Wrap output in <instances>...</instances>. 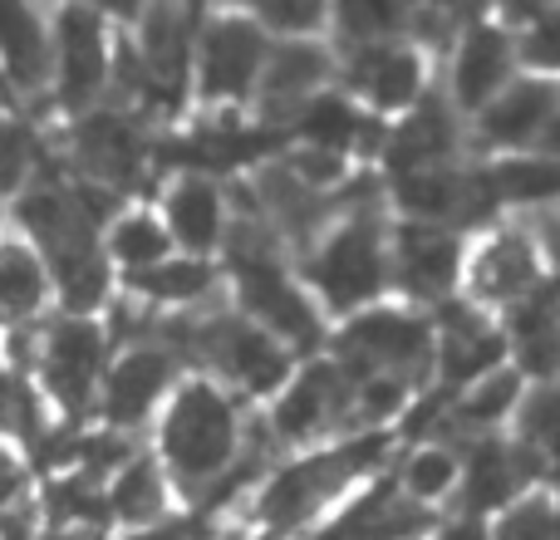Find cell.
Wrapping results in <instances>:
<instances>
[{
  "instance_id": "277c9868",
  "label": "cell",
  "mask_w": 560,
  "mask_h": 540,
  "mask_svg": "<svg viewBox=\"0 0 560 540\" xmlns=\"http://www.w3.org/2000/svg\"><path fill=\"white\" fill-rule=\"evenodd\" d=\"M433 315L408 305V300H374V305L345 315L339 329L329 334V354L354 378L398 374L413 388H423L433 378Z\"/></svg>"
},
{
  "instance_id": "9a60e30c",
  "label": "cell",
  "mask_w": 560,
  "mask_h": 540,
  "mask_svg": "<svg viewBox=\"0 0 560 540\" xmlns=\"http://www.w3.org/2000/svg\"><path fill=\"white\" fill-rule=\"evenodd\" d=\"M339 55L329 45V35H310V39H271V55H266L261 84L246 114L256 124H290L300 114V104L319 94V89L335 84Z\"/></svg>"
},
{
  "instance_id": "d4e9b609",
  "label": "cell",
  "mask_w": 560,
  "mask_h": 540,
  "mask_svg": "<svg viewBox=\"0 0 560 540\" xmlns=\"http://www.w3.org/2000/svg\"><path fill=\"white\" fill-rule=\"evenodd\" d=\"M413 0H329V45H374L408 30Z\"/></svg>"
},
{
  "instance_id": "52a82bcc",
  "label": "cell",
  "mask_w": 560,
  "mask_h": 540,
  "mask_svg": "<svg viewBox=\"0 0 560 540\" xmlns=\"http://www.w3.org/2000/svg\"><path fill=\"white\" fill-rule=\"evenodd\" d=\"M354 388L359 378L335 354H315L266 398V423L276 427L280 447H315L325 437H354Z\"/></svg>"
},
{
  "instance_id": "8992f818",
  "label": "cell",
  "mask_w": 560,
  "mask_h": 540,
  "mask_svg": "<svg viewBox=\"0 0 560 540\" xmlns=\"http://www.w3.org/2000/svg\"><path fill=\"white\" fill-rule=\"evenodd\" d=\"M266 55H271V35L256 20H246L242 10L212 0L192 49V98L212 114L252 108Z\"/></svg>"
},
{
  "instance_id": "2e32d148",
  "label": "cell",
  "mask_w": 560,
  "mask_h": 540,
  "mask_svg": "<svg viewBox=\"0 0 560 540\" xmlns=\"http://www.w3.org/2000/svg\"><path fill=\"white\" fill-rule=\"evenodd\" d=\"M556 108H560V79L522 69L492 104L467 118V148H477L482 157L536 148V138H541L546 118H551Z\"/></svg>"
},
{
  "instance_id": "ffe728a7",
  "label": "cell",
  "mask_w": 560,
  "mask_h": 540,
  "mask_svg": "<svg viewBox=\"0 0 560 540\" xmlns=\"http://www.w3.org/2000/svg\"><path fill=\"white\" fill-rule=\"evenodd\" d=\"M124 290L133 300H143V305L173 315V309H197V305L226 300V275H222V261H217V256L173 251V256H163V261H153L143 270H128Z\"/></svg>"
},
{
  "instance_id": "f35d334b",
  "label": "cell",
  "mask_w": 560,
  "mask_h": 540,
  "mask_svg": "<svg viewBox=\"0 0 560 540\" xmlns=\"http://www.w3.org/2000/svg\"><path fill=\"white\" fill-rule=\"evenodd\" d=\"M413 5H457V10H463L467 0H413Z\"/></svg>"
},
{
  "instance_id": "ba28073f",
  "label": "cell",
  "mask_w": 560,
  "mask_h": 540,
  "mask_svg": "<svg viewBox=\"0 0 560 540\" xmlns=\"http://www.w3.org/2000/svg\"><path fill=\"white\" fill-rule=\"evenodd\" d=\"M546 256L536 246V236L526 232L522 216L512 222H492L477 232V242L467 246V266H463V290L472 305L506 315V309L526 305L532 295L546 290Z\"/></svg>"
},
{
  "instance_id": "d6986e66",
  "label": "cell",
  "mask_w": 560,
  "mask_h": 540,
  "mask_svg": "<svg viewBox=\"0 0 560 540\" xmlns=\"http://www.w3.org/2000/svg\"><path fill=\"white\" fill-rule=\"evenodd\" d=\"M167 236H173L177 251L187 256H217L222 251L226 222H232V207H226V187L212 173H197V167H177L163 183V202H158Z\"/></svg>"
},
{
  "instance_id": "74e56055",
  "label": "cell",
  "mask_w": 560,
  "mask_h": 540,
  "mask_svg": "<svg viewBox=\"0 0 560 540\" xmlns=\"http://www.w3.org/2000/svg\"><path fill=\"white\" fill-rule=\"evenodd\" d=\"M536 153H551V157H560V108H556L551 118H546L541 138H536Z\"/></svg>"
},
{
  "instance_id": "4dcf8cb0",
  "label": "cell",
  "mask_w": 560,
  "mask_h": 540,
  "mask_svg": "<svg viewBox=\"0 0 560 540\" xmlns=\"http://www.w3.org/2000/svg\"><path fill=\"white\" fill-rule=\"evenodd\" d=\"M30 173H35V143H30V133L20 128V118H10L5 108H0V202L15 197L20 187L30 183Z\"/></svg>"
},
{
  "instance_id": "e575fe53",
  "label": "cell",
  "mask_w": 560,
  "mask_h": 540,
  "mask_svg": "<svg viewBox=\"0 0 560 540\" xmlns=\"http://www.w3.org/2000/svg\"><path fill=\"white\" fill-rule=\"evenodd\" d=\"M84 5H94L98 15H104V20H114V25L124 30V25H133V20H138V10H143V0H84Z\"/></svg>"
},
{
  "instance_id": "3957f363",
  "label": "cell",
  "mask_w": 560,
  "mask_h": 540,
  "mask_svg": "<svg viewBox=\"0 0 560 540\" xmlns=\"http://www.w3.org/2000/svg\"><path fill=\"white\" fill-rule=\"evenodd\" d=\"M384 453H388V433H359V437H339L335 447H319V453H305L295 462L276 467L256 486V521L276 536L300 531L319 512H329Z\"/></svg>"
},
{
  "instance_id": "4316f807",
  "label": "cell",
  "mask_w": 560,
  "mask_h": 540,
  "mask_svg": "<svg viewBox=\"0 0 560 540\" xmlns=\"http://www.w3.org/2000/svg\"><path fill=\"white\" fill-rule=\"evenodd\" d=\"M506 433H512L516 443L532 447V453L546 462V472L560 467V378L526 384V398H522V408H516Z\"/></svg>"
},
{
  "instance_id": "4fadbf2b",
  "label": "cell",
  "mask_w": 560,
  "mask_h": 540,
  "mask_svg": "<svg viewBox=\"0 0 560 540\" xmlns=\"http://www.w3.org/2000/svg\"><path fill=\"white\" fill-rule=\"evenodd\" d=\"M463 266H467V242L453 226L433 222H404L394 216V290L418 309H433L463 290Z\"/></svg>"
},
{
  "instance_id": "d6a6232c",
  "label": "cell",
  "mask_w": 560,
  "mask_h": 540,
  "mask_svg": "<svg viewBox=\"0 0 560 540\" xmlns=\"http://www.w3.org/2000/svg\"><path fill=\"white\" fill-rule=\"evenodd\" d=\"M522 222H526V232L536 236V246H541L546 266H551V270H560V202H546V207H536V212H526Z\"/></svg>"
},
{
  "instance_id": "5b68a950",
  "label": "cell",
  "mask_w": 560,
  "mask_h": 540,
  "mask_svg": "<svg viewBox=\"0 0 560 540\" xmlns=\"http://www.w3.org/2000/svg\"><path fill=\"white\" fill-rule=\"evenodd\" d=\"M114 359L108 329L98 315H65L39 319L35 344H30V364H35V384L65 418H89L98 408V388H104V368Z\"/></svg>"
},
{
  "instance_id": "cb8c5ba5",
  "label": "cell",
  "mask_w": 560,
  "mask_h": 540,
  "mask_svg": "<svg viewBox=\"0 0 560 540\" xmlns=\"http://www.w3.org/2000/svg\"><path fill=\"white\" fill-rule=\"evenodd\" d=\"M104 251L114 261V270L128 275V270H143V266L163 261V256H173L177 246L153 207H118L104 226Z\"/></svg>"
},
{
  "instance_id": "836d02e7",
  "label": "cell",
  "mask_w": 560,
  "mask_h": 540,
  "mask_svg": "<svg viewBox=\"0 0 560 540\" xmlns=\"http://www.w3.org/2000/svg\"><path fill=\"white\" fill-rule=\"evenodd\" d=\"M428 540H492V526L482 516H453V521H438Z\"/></svg>"
},
{
  "instance_id": "44dd1931",
  "label": "cell",
  "mask_w": 560,
  "mask_h": 540,
  "mask_svg": "<svg viewBox=\"0 0 560 540\" xmlns=\"http://www.w3.org/2000/svg\"><path fill=\"white\" fill-rule=\"evenodd\" d=\"M55 305V280L25 232L0 226V334L30 329Z\"/></svg>"
},
{
  "instance_id": "603a6c76",
  "label": "cell",
  "mask_w": 560,
  "mask_h": 540,
  "mask_svg": "<svg viewBox=\"0 0 560 540\" xmlns=\"http://www.w3.org/2000/svg\"><path fill=\"white\" fill-rule=\"evenodd\" d=\"M173 482H167L163 462L153 457V447L148 453H133L124 467H118L114 477H108V516H114L118 526H148L158 521V516L173 512Z\"/></svg>"
},
{
  "instance_id": "8d00e7d4",
  "label": "cell",
  "mask_w": 560,
  "mask_h": 540,
  "mask_svg": "<svg viewBox=\"0 0 560 540\" xmlns=\"http://www.w3.org/2000/svg\"><path fill=\"white\" fill-rule=\"evenodd\" d=\"M15 492H20V462L15 457H5V447H0V516L10 512Z\"/></svg>"
},
{
  "instance_id": "6da1fadb",
  "label": "cell",
  "mask_w": 560,
  "mask_h": 540,
  "mask_svg": "<svg viewBox=\"0 0 560 540\" xmlns=\"http://www.w3.org/2000/svg\"><path fill=\"white\" fill-rule=\"evenodd\" d=\"M388 266H394V212H388V192L374 177H359V183L349 177L339 216L300 256L295 270L310 285V295L319 300V309L345 319L394 290Z\"/></svg>"
},
{
  "instance_id": "f1b7e54d",
  "label": "cell",
  "mask_w": 560,
  "mask_h": 540,
  "mask_svg": "<svg viewBox=\"0 0 560 540\" xmlns=\"http://www.w3.org/2000/svg\"><path fill=\"white\" fill-rule=\"evenodd\" d=\"M492 540H560V496L551 486H526L516 502L502 506Z\"/></svg>"
},
{
  "instance_id": "83f0119b",
  "label": "cell",
  "mask_w": 560,
  "mask_h": 540,
  "mask_svg": "<svg viewBox=\"0 0 560 540\" xmlns=\"http://www.w3.org/2000/svg\"><path fill=\"white\" fill-rule=\"evenodd\" d=\"M217 5L242 10V15L256 20L271 39L329 35V0H217Z\"/></svg>"
},
{
  "instance_id": "7a4b0ae2",
  "label": "cell",
  "mask_w": 560,
  "mask_h": 540,
  "mask_svg": "<svg viewBox=\"0 0 560 540\" xmlns=\"http://www.w3.org/2000/svg\"><path fill=\"white\" fill-rule=\"evenodd\" d=\"M246 427V398L207 374H183L153 418V457L187 506H207L236 467Z\"/></svg>"
},
{
  "instance_id": "d590c367",
  "label": "cell",
  "mask_w": 560,
  "mask_h": 540,
  "mask_svg": "<svg viewBox=\"0 0 560 540\" xmlns=\"http://www.w3.org/2000/svg\"><path fill=\"white\" fill-rule=\"evenodd\" d=\"M551 5H560V0H502V20L522 30L526 20H536L541 10H551Z\"/></svg>"
},
{
  "instance_id": "e0dca14e",
  "label": "cell",
  "mask_w": 560,
  "mask_h": 540,
  "mask_svg": "<svg viewBox=\"0 0 560 540\" xmlns=\"http://www.w3.org/2000/svg\"><path fill=\"white\" fill-rule=\"evenodd\" d=\"M55 74V5L45 0H0V84L10 98L49 94Z\"/></svg>"
},
{
  "instance_id": "5bb4252c",
  "label": "cell",
  "mask_w": 560,
  "mask_h": 540,
  "mask_svg": "<svg viewBox=\"0 0 560 540\" xmlns=\"http://www.w3.org/2000/svg\"><path fill=\"white\" fill-rule=\"evenodd\" d=\"M522 74V49H516V30L502 15L482 20L472 15L457 35V45L447 49V98L457 104V114L472 118L477 108H487L512 79Z\"/></svg>"
},
{
  "instance_id": "f546056e",
  "label": "cell",
  "mask_w": 560,
  "mask_h": 540,
  "mask_svg": "<svg viewBox=\"0 0 560 540\" xmlns=\"http://www.w3.org/2000/svg\"><path fill=\"white\" fill-rule=\"evenodd\" d=\"M516 49H522V69L560 79V5L526 20V25L516 30Z\"/></svg>"
},
{
  "instance_id": "1f68e13d",
  "label": "cell",
  "mask_w": 560,
  "mask_h": 540,
  "mask_svg": "<svg viewBox=\"0 0 560 540\" xmlns=\"http://www.w3.org/2000/svg\"><path fill=\"white\" fill-rule=\"evenodd\" d=\"M118 540H212L207 512H167L148 526H128Z\"/></svg>"
},
{
  "instance_id": "30bf717a",
  "label": "cell",
  "mask_w": 560,
  "mask_h": 540,
  "mask_svg": "<svg viewBox=\"0 0 560 540\" xmlns=\"http://www.w3.org/2000/svg\"><path fill=\"white\" fill-rule=\"evenodd\" d=\"M59 143H65L69 173L108 187L118 197L143 177L148 157H153V138L143 128V114H128V108H114V104H98L89 114L69 118Z\"/></svg>"
},
{
  "instance_id": "7402d4cb",
  "label": "cell",
  "mask_w": 560,
  "mask_h": 540,
  "mask_svg": "<svg viewBox=\"0 0 560 540\" xmlns=\"http://www.w3.org/2000/svg\"><path fill=\"white\" fill-rule=\"evenodd\" d=\"M487 183H492V197L502 212H536L546 202H560V157L536 153V148H522V153H497L487 157Z\"/></svg>"
},
{
  "instance_id": "8fae6325",
  "label": "cell",
  "mask_w": 560,
  "mask_h": 540,
  "mask_svg": "<svg viewBox=\"0 0 560 540\" xmlns=\"http://www.w3.org/2000/svg\"><path fill=\"white\" fill-rule=\"evenodd\" d=\"M335 84L378 118H398L428 94V55L408 35L335 49Z\"/></svg>"
},
{
  "instance_id": "ac0fdd59",
  "label": "cell",
  "mask_w": 560,
  "mask_h": 540,
  "mask_svg": "<svg viewBox=\"0 0 560 540\" xmlns=\"http://www.w3.org/2000/svg\"><path fill=\"white\" fill-rule=\"evenodd\" d=\"M463 153H467V118L457 114L447 89H433V84H428V94L408 114H398V124H388L384 148H378L388 173L457 163Z\"/></svg>"
},
{
  "instance_id": "9c48e42d",
  "label": "cell",
  "mask_w": 560,
  "mask_h": 540,
  "mask_svg": "<svg viewBox=\"0 0 560 540\" xmlns=\"http://www.w3.org/2000/svg\"><path fill=\"white\" fill-rule=\"evenodd\" d=\"M108 69H114V20H104L84 0L55 5V74L49 98L65 118H79L108 98Z\"/></svg>"
},
{
  "instance_id": "484cf974",
  "label": "cell",
  "mask_w": 560,
  "mask_h": 540,
  "mask_svg": "<svg viewBox=\"0 0 560 540\" xmlns=\"http://www.w3.org/2000/svg\"><path fill=\"white\" fill-rule=\"evenodd\" d=\"M457 482H463V453L453 443H438V437L413 447L404 472H398V492L423 506H443L447 496H457Z\"/></svg>"
},
{
  "instance_id": "7c38bea8",
  "label": "cell",
  "mask_w": 560,
  "mask_h": 540,
  "mask_svg": "<svg viewBox=\"0 0 560 540\" xmlns=\"http://www.w3.org/2000/svg\"><path fill=\"white\" fill-rule=\"evenodd\" d=\"M183 374V359L163 339H138V344L114 349V359L104 368V388H98V418L118 433L153 427L158 408L167 403V394Z\"/></svg>"
}]
</instances>
